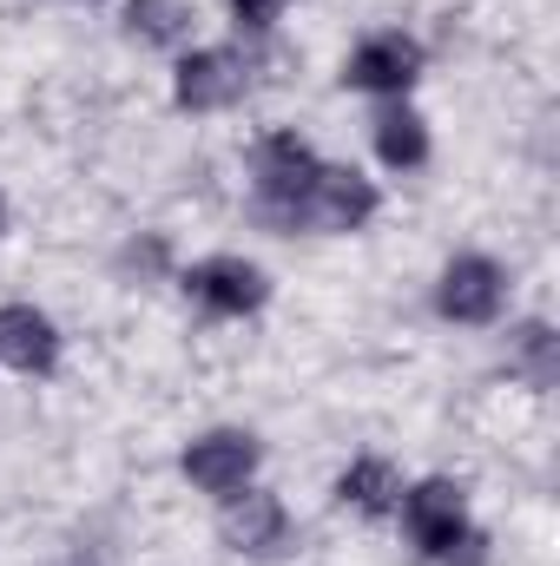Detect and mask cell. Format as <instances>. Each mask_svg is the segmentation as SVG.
<instances>
[{
  "instance_id": "6da1fadb",
  "label": "cell",
  "mask_w": 560,
  "mask_h": 566,
  "mask_svg": "<svg viewBox=\"0 0 560 566\" xmlns=\"http://www.w3.org/2000/svg\"><path fill=\"white\" fill-rule=\"evenodd\" d=\"M396 514H403V541L416 547L422 566H488V534L468 521L462 481L428 474L416 488H403Z\"/></svg>"
},
{
  "instance_id": "7a4b0ae2",
  "label": "cell",
  "mask_w": 560,
  "mask_h": 566,
  "mask_svg": "<svg viewBox=\"0 0 560 566\" xmlns=\"http://www.w3.org/2000/svg\"><path fill=\"white\" fill-rule=\"evenodd\" d=\"M317 171H323V158L297 139V133H265L258 139V151H251V211H258L265 231H283L290 224V211L317 185Z\"/></svg>"
},
{
  "instance_id": "3957f363",
  "label": "cell",
  "mask_w": 560,
  "mask_h": 566,
  "mask_svg": "<svg viewBox=\"0 0 560 566\" xmlns=\"http://www.w3.org/2000/svg\"><path fill=\"white\" fill-rule=\"evenodd\" d=\"M376 211H383V191H376L356 165H323V171H317V185L297 198V211H290V224H283V231L343 238V231H363Z\"/></svg>"
},
{
  "instance_id": "277c9868",
  "label": "cell",
  "mask_w": 560,
  "mask_h": 566,
  "mask_svg": "<svg viewBox=\"0 0 560 566\" xmlns=\"http://www.w3.org/2000/svg\"><path fill=\"white\" fill-rule=\"evenodd\" d=\"M251 53L245 46H185L172 66V99L178 113H225L251 93Z\"/></svg>"
},
{
  "instance_id": "5b68a950",
  "label": "cell",
  "mask_w": 560,
  "mask_h": 566,
  "mask_svg": "<svg viewBox=\"0 0 560 566\" xmlns=\"http://www.w3.org/2000/svg\"><path fill=\"white\" fill-rule=\"evenodd\" d=\"M258 461H265V441H258L251 428H205L198 441H185L178 474H185L198 494L231 501V494H245V488H251Z\"/></svg>"
},
{
  "instance_id": "8992f818",
  "label": "cell",
  "mask_w": 560,
  "mask_h": 566,
  "mask_svg": "<svg viewBox=\"0 0 560 566\" xmlns=\"http://www.w3.org/2000/svg\"><path fill=\"white\" fill-rule=\"evenodd\" d=\"M501 303H508V271H501L495 258L462 251V258L442 264V277H435V316H442V323L488 329V323L501 316Z\"/></svg>"
},
{
  "instance_id": "52a82bcc",
  "label": "cell",
  "mask_w": 560,
  "mask_h": 566,
  "mask_svg": "<svg viewBox=\"0 0 560 566\" xmlns=\"http://www.w3.org/2000/svg\"><path fill=\"white\" fill-rule=\"evenodd\" d=\"M178 290H185L205 316H218V323L258 316V310L271 303V277H265L251 258H198L191 271H178Z\"/></svg>"
},
{
  "instance_id": "ba28073f",
  "label": "cell",
  "mask_w": 560,
  "mask_h": 566,
  "mask_svg": "<svg viewBox=\"0 0 560 566\" xmlns=\"http://www.w3.org/2000/svg\"><path fill=\"white\" fill-rule=\"evenodd\" d=\"M428 53L416 33H370L350 60H343V86L350 93H376V99H403L422 80Z\"/></svg>"
},
{
  "instance_id": "9c48e42d",
  "label": "cell",
  "mask_w": 560,
  "mask_h": 566,
  "mask_svg": "<svg viewBox=\"0 0 560 566\" xmlns=\"http://www.w3.org/2000/svg\"><path fill=\"white\" fill-rule=\"evenodd\" d=\"M225 547L245 554V560H278L290 547V507H283L271 488H245L225 501V521H218Z\"/></svg>"
},
{
  "instance_id": "30bf717a",
  "label": "cell",
  "mask_w": 560,
  "mask_h": 566,
  "mask_svg": "<svg viewBox=\"0 0 560 566\" xmlns=\"http://www.w3.org/2000/svg\"><path fill=\"white\" fill-rule=\"evenodd\" d=\"M0 369L53 376L60 369V323L33 303H0Z\"/></svg>"
},
{
  "instance_id": "8fae6325",
  "label": "cell",
  "mask_w": 560,
  "mask_h": 566,
  "mask_svg": "<svg viewBox=\"0 0 560 566\" xmlns=\"http://www.w3.org/2000/svg\"><path fill=\"white\" fill-rule=\"evenodd\" d=\"M396 501H403V474H396L383 454H363V461H350V468L336 474V507H350V514H363V521H390Z\"/></svg>"
},
{
  "instance_id": "7c38bea8",
  "label": "cell",
  "mask_w": 560,
  "mask_h": 566,
  "mask_svg": "<svg viewBox=\"0 0 560 566\" xmlns=\"http://www.w3.org/2000/svg\"><path fill=\"white\" fill-rule=\"evenodd\" d=\"M370 133H376V158H383L390 171H422V165H428V119H422L409 99H390V106L370 119Z\"/></svg>"
},
{
  "instance_id": "4fadbf2b",
  "label": "cell",
  "mask_w": 560,
  "mask_h": 566,
  "mask_svg": "<svg viewBox=\"0 0 560 566\" xmlns=\"http://www.w3.org/2000/svg\"><path fill=\"white\" fill-rule=\"evenodd\" d=\"M508 376H521L528 389H554L560 382V336L554 323H541V316H528V323H515L508 329Z\"/></svg>"
},
{
  "instance_id": "5bb4252c",
  "label": "cell",
  "mask_w": 560,
  "mask_h": 566,
  "mask_svg": "<svg viewBox=\"0 0 560 566\" xmlns=\"http://www.w3.org/2000/svg\"><path fill=\"white\" fill-rule=\"evenodd\" d=\"M126 33L139 40V46H158V53H185L191 46V7L185 0H126Z\"/></svg>"
},
{
  "instance_id": "9a60e30c",
  "label": "cell",
  "mask_w": 560,
  "mask_h": 566,
  "mask_svg": "<svg viewBox=\"0 0 560 566\" xmlns=\"http://www.w3.org/2000/svg\"><path fill=\"white\" fill-rule=\"evenodd\" d=\"M172 264V251H165V238H133L126 251H120V271L126 277H158Z\"/></svg>"
},
{
  "instance_id": "2e32d148",
  "label": "cell",
  "mask_w": 560,
  "mask_h": 566,
  "mask_svg": "<svg viewBox=\"0 0 560 566\" xmlns=\"http://www.w3.org/2000/svg\"><path fill=\"white\" fill-rule=\"evenodd\" d=\"M225 7H231V27H238V33H271L290 0H225Z\"/></svg>"
},
{
  "instance_id": "e0dca14e",
  "label": "cell",
  "mask_w": 560,
  "mask_h": 566,
  "mask_svg": "<svg viewBox=\"0 0 560 566\" xmlns=\"http://www.w3.org/2000/svg\"><path fill=\"white\" fill-rule=\"evenodd\" d=\"M0 231H7V198H0Z\"/></svg>"
}]
</instances>
